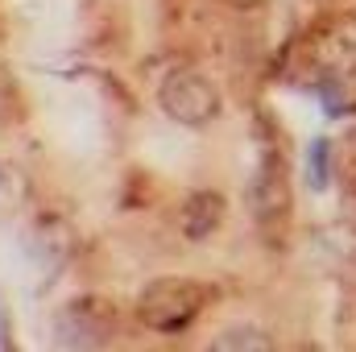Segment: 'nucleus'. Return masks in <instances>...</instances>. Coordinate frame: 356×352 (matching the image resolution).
<instances>
[{"label": "nucleus", "mask_w": 356, "mask_h": 352, "mask_svg": "<svg viewBox=\"0 0 356 352\" xmlns=\"http://www.w3.org/2000/svg\"><path fill=\"white\" fill-rule=\"evenodd\" d=\"M13 104H17V83H13L8 67L0 63V112H13Z\"/></svg>", "instance_id": "1a4fd4ad"}, {"label": "nucleus", "mask_w": 356, "mask_h": 352, "mask_svg": "<svg viewBox=\"0 0 356 352\" xmlns=\"http://www.w3.org/2000/svg\"><path fill=\"white\" fill-rule=\"evenodd\" d=\"M298 63L319 79H348L356 71V21H332V25H319L315 33H307L302 42V54Z\"/></svg>", "instance_id": "7ed1b4c3"}, {"label": "nucleus", "mask_w": 356, "mask_h": 352, "mask_svg": "<svg viewBox=\"0 0 356 352\" xmlns=\"http://www.w3.org/2000/svg\"><path fill=\"white\" fill-rule=\"evenodd\" d=\"M224 216H228V203H224L220 191H195V195L182 203L178 224H182V232H186L191 241H203V237H211V232L224 224Z\"/></svg>", "instance_id": "423d86ee"}, {"label": "nucleus", "mask_w": 356, "mask_h": 352, "mask_svg": "<svg viewBox=\"0 0 356 352\" xmlns=\"http://www.w3.org/2000/svg\"><path fill=\"white\" fill-rule=\"evenodd\" d=\"M207 298H211V290L199 278H158L141 290L137 319L154 332H182L203 315Z\"/></svg>", "instance_id": "f257e3e1"}, {"label": "nucleus", "mask_w": 356, "mask_h": 352, "mask_svg": "<svg viewBox=\"0 0 356 352\" xmlns=\"http://www.w3.org/2000/svg\"><path fill=\"white\" fill-rule=\"evenodd\" d=\"M249 207H253V220L261 228H277L290 220V178H286L282 154L269 150L257 162V170L249 178Z\"/></svg>", "instance_id": "39448f33"}, {"label": "nucleus", "mask_w": 356, "mask_h": 352, "mask_svg": "<svg viewBox=\"0 0 356 352\" xmlns=\"http://www.w3.org/2000/svg\"><path fill=\"white\" fill-rule=\"evenodd\" d=\"M327 137H315L311 141V150H307V175H311V186H327Z\"/></svg>", "instance_id": "6e6552de"}, {"label": "nucleus", "mask_w": 356, "mask_h": 352, "mask_svg": "<svg viewBox=\"0 0 356 352\" xmlns=\"http://www.w3.org/2000/svg\"><path fill=\"white\" fill-rule=\"evenodd\" d=\"M112 332H116V307L99 294L71 298L54 323V336L63 349H99L112 340Z\"/></svg>", "instance_id": "20e7f679"}, {"label": "nucleus", "mask_w": 356, "mask_h": 352, "mask_svg": "<svg viewBox=\"0 0 356 352\" xmlns=\"http://www.w3.org/2000/svg\"><path fill=\"white\" fill-rule=\"evenodd\" d=\"M158 104L162 112L175 120V125H186V129H203L220 116L224 99H220V88L199 75V71H175L166 75V83L158 88Z\"/></svg>", "instance_id": "f03ea898"}, {"label": "nucleus", "mask_w": 356, "mask_h": 352, "mask_svg": "<svg viewBox=\"0 0 356 352\" xmlns=\"http://www.w3.org/2000/svg\"><path fill=\"white\" fill-rule=\"evenodd\" d=\"M216 352H266L273 349V336L253 328V323H236V328H224L216 340H211Z\"/></svg>", "instance_id": "0eeeda50"}]
</instances>
